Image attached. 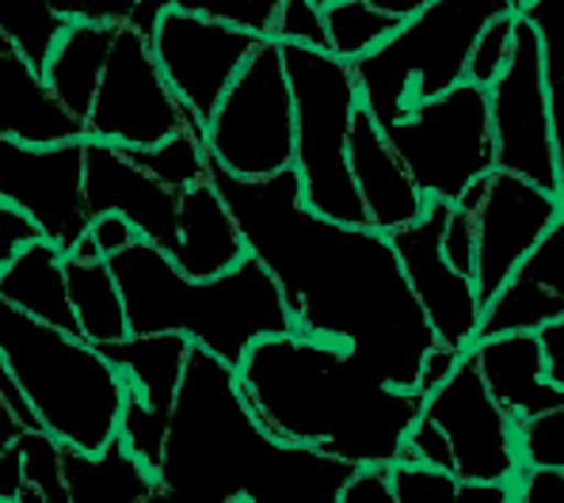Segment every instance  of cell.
<instances>
[{"instance_id":"1","label":"cell","mask_w":564,"mask_h":503,"mask_svg":"<svg viewBox=\"0 0 564 503\" xmlns=\"http://www.w3.org/2000/svg\"><path fill=\"white\" fill-rule=\"evenodd\" d=\"M206 179L234 214L245 252L275 278L294 332L339 343L389 385L416 390L435 336L389 237L313 214L294 168L240 179L206 156Z\"/></svg>"},{"instance_id":"2","label":"cell","mask_w":564,"mask_h":503,"mask_svg":"<svg viewBox=\"0 0 564 503\" xmlns=\"http://www.w3.org/2000/svg\"><path fill=\"white\" fill-rule=\"evenodd\" d=\"M359 466L282 442L237 390L234 367L210 351H187L156 461L161 503H336Z\"/></svg>"},{"instance_id":"3","label":"cell","mask_w":564,"mask_h":503,"mask_svg":"<svg viewBox=\"0 0 564 503\" xmlns=\"http://www.w3.org/2000/svg\"><path fill=\"white\" fill-rule=\"evenodd\" d=\"M237 390L275 439L313 447L347 466L401 461L423 393L397 390L362 359L302 332L263 336L245 351Z\"/></svg>"},{"instance_id":"4","label":"cell","mask_w":564,"mask_h":503,"mask_svg":"<svg viewBox=\"0 0 564 503\" xmlns=\"http://www.w3.org/2000/svg\"><path fill=\"white\" fill-rule=\"evenodd\" d=\"M107 267L119 283L130 336H187L195 348L210 351L234 370L256 340L294 328L275 278L248 252L221 275L191 278L156 244L138 237L115 252Z\"/></svg>"},{"instance_id":"5","label":"cell","mask_w":564,"mask_h":503,"mask_svg":"<svg viewBox=\"0 0 564 503\" xmlns=\"http://www.w3.org/2000/svg\"><path fill=\"white\" fill-rule=\"evenodd\" d=\"M0 359L35 424L62 447L93 453L115 439L127 378L93 343L0 298Z\"/></svg>"},{"instance_id":"6","label":"cell","mask_w":564,"mask_h":503,"mask_svg":"<svg viewBox=\"0 0 564 503\" xmlns=\"http://www.w3.org/2000/svg\"><path fill=\"white\" fill-rule=\"evenodd\" d=\"M500 12H511V0H427L375 51L351 62L359 107L378 127H389L466 80L473 39Z\"/></svg>"},{"instance_id":"7","label":"cell","mask_w":564,"mask_h":503,"mask_svg":"<svg viewBox=\"0 0 564 503\" xmlns=\"http://www.w3.org/2000/svg\"><path fill=\"white\" fill-rule=\"evenodd\" d=\"M282 46L290 100H294V164L302 203L313 214L344 226H367L359 192L347 168V134L359 111L351 65L313 46Z\"/></svg>"},{"instance_id":"8","label":"cell","mask_w":564,"mask_h":503,"mask_svg":"<svg viewBox=\"0 0 564 503\" xmlns=\"http://www.w3.org/2000/svg\"><path fill=\"white\" fill-rule=\"evenodd\" d=\"M203 145L218 168L263 179L294 164V100L275 39H260L234 85L203 127Z\"/></svg>"},{"instance_id":"9","label":"cell","mask_w":564,"mask_h":503,"mask_svg":"<svg viewBox=\"0 0 564 503\" xmlns=\"http://www.w3.org/2000/svg\"><path fill=\"white\" fill-rule=\"evenodd\" d=\"M381 134L427 199L454 206L473 179L492 172L488 96L473 80L416 103L404 119L381 127Z\"/></svg>"},{"instance_id":"10","label":"cell","mask_w":564,"mask_h":503,"mask_svg":"<svg viewBox=\"0 0 564 503\" xmlns=\"http://www.w3.org/2000/svg\"><path fill=\"white\" fill-rule=\"evenodd\" d=\"M519 15V12H516ZM488 96V130H492V168L522 176L530 184L564 195V145L550 107V88L542 73L538 31L519 15L511 57Z\"/></svg>"},{"instance_id":"11","label":"cell","mask_w":564,"mask_h":503,"mask_svg":"<svg viewBox=\"0 0 564 503\" xmlns=\"http://www.w3.org/2000/svg\"><path fill=\"white\" fill-rule=\"evenodd\" d=\"M184 127L203 130L172 96L161 65L149 51V39L130 23L119 28L93 107L85 114V138L119 145V150H145Z\"/></svg>"},{"instance_id":"12","label":"cell","mask_w":564,"mask_h":503,"mask_svg":"<svg viewBox=\"0 0 564 503\" xmlns=\"http://www.w3.org/2000/svg\"><path fill=\"white\" fill-rule=\"evenodd\" d=\"M256 43H260V35H252V31H240L234 23L210 20L198 12H180V8L161 12L149 31V51L161 65L172 96L187 107V114L198 127H206V119L226 96V88L234 85Z\"/></svg>"},{"instance_id":"13","label":"cell","mask_w":564,"mask_h":503,"mask_svg":"<svg viewBox=\"0 0 564 503\" xmlns=\"http://www.w3.org/2000/svg\"><path fill=\"white\" fill-rule=\"evenodd\" d=\"M423 416L446 435L454 477L477 484H508L519 469L511 416L485 390L469 354L423 397Z\"/></svg>"},{"instance_id":"14","label":"cell","mask_w":564,"mask_h":503,"mask_svg":"<svg viewBox=\"0 0 564 503\" xmlns=\"http://www.w3.org/2000/svg\"><path fill=\"white\" fill-rule=\"evenodd\" d=\"M85 138L62 145H23L0 138V199L20 206L39 233L69 252L88 229L85 218Z\"/></svg>"},{"instance_id":"15","label":"cell","mask_w":564,"mask_h":503,"mask_svg":"<svg viewBox=\"0 0 564 503\" xmlns=\"http://www.w3.org/2000/svg\"><path fill=\"white\" fill-rule=\"evenodd\" d=\"M446 214H451V203L427 199L416 221H409V226L393 229L386 237L393 244L412 298L420 302L423 317H427L435 343L451 351H469L473 336H477L480 302L477 291H473V278L458 275L443 260V249H438Z\"/></svg>"},{"instance_id":"16","label":"cell","mask_w":564,"mask_h":503,"mask_svg":"<svg viewBox=\"0 0 564 503\" xmlns=\"http://www.w3.org/2000/svg\"><path fill=\"white\" fill-rule=\"evenodd\" d=\"M564 218V195L530 184L522 176L492 168L485 199L473 210L477 255H473V291L485 305L500 283L519 267V260Z\"/></svg>"},{"instance_id":"17","label":"cell","mask_w":564,"mask_h":503,"mask_svg":"<svg viewBox=\"0 0 564 503\" xmlns=\"http://www.w3.org/2000/svg\"><path fill=\"white\" fill-rule=\"evenodd\" d=\"M85 218L122 214L141 241L156 244L164 255L180 244V192L141 172L119 145L85 138Z\"/></svg>"},{"instance_id":"18","label":"cell","mask_w":564,"mask_h":503,"mask_svg":"<svg viewBox=\"0 0 564 503\" xmlns=\"http://www.w3.org/2000/svg\"><path fill=\"white\" fill-rule=\"evenodd\" d=\"M564 218L542 241L519 260V267L500 283V291L480 305L477 336H503V332H538L550 320H564Z\"/></svg>"},{"instance_id":"19","label":"cell","mask_w":564,"mask_h":503,"mask_svg":"<svg viewBox=\"0 0 564 503\" xmlns=\"http://www.w3.org/2000/svg\"><path fill=\"white\" fill-rule=\"evenodd\" d=\"M347 168H351V184L359 192L367 226L378 233H393V229L409 226L427 206V195L412 184L404 164L389 150L381 127L362 107L355 111L351 134H347Z\"/></svg>"},{"instance_id":"20","label":"cell","mask_w":564,"mask_h":503,"mask_svg":"<svg viewBox=\"0 0 564 503\" xmlns=\"http://www.w3.org/2000/svg\"><path fill=\"white\" fill-rule=\"evenodd\" d=\"M469 362L477 367L485 390L511 419L538 416L545 408H561L564 385L545 378L542 351L534 332H503L469 343Z\"/></svg>"},{"instance_id":"21","label":"cell","mask_w":564,"mask_h":503,"mask_svg":"<svg viewBox=\"0 0 564 503\" xmlns=\"http://www.w3.org/2000/svg\"><path fill=\"white\" fill-rule=\"evenodd\" d=\"M0 138L23 145H62L85 138V122L57 103L43 69L31 65L4 35H0Z\"/></svg>"},{"instance_id":"22","label":"cell","mask_w":564,"mask_h":503,"mask_svg":"<svg viewBox=\"0 0 564 503\" xmlns=\"http://www.w3.org/2000/svg\"><path fill=\"white\" fill-rule=\"evenodd\" d=\"M169 260L191 278H214L245 260L240 229L210 179L180 192V244Z\"/></svg>"},{"instance_id":"23","label":"cell","mask_w":564,"mask_h":503,"mask_svg":"<svg viewBox=\"0 0 564 503\" xmlns=\"http://www.w3.org/2000/svg\"><path fill=\"white\" fill-rule=\"evenodd\" d=\"M0 298L23 309L28 317L43 320V325L80 336L69 291H65V252L50 244L46 237L28 241L0 267Z\"/></svg>"},{"instance_id":"24","label":"cell","mask_w":564,"mask_h":503,"mask_svg":"<svg viewBox=\"0 0 564 503\" xmlns=\"http://www.w3.org/2000/svg\"><path fill=\"white\" fill-rule=\"evenodd\" d=\"M62 481L65 503H145L156 489V473L122 447L119 435L93 453L62 447Z\"/></svg>"},{"instance_id":"25","label":"cell","mask_w":564,"mask_h":503,"mask_svg":"<svg viewBox=\"0 0 564 503\" xmlns=\"http://www.w3.org/2000/svg\"><path fill=\"white\" fill-rule=\"evenodd\" d=\"M127 378V390H134L149 408L172 412V401L184 382L191 340L176 332H149V336H122V340L99 343L96 348Z\"/></svg>"},{"instance_id":"26","label":"cell","mask_w":564,"mask_h":503,"mask_svg":"<svg viewBox=\"0 0 564 503\" xmlns=\"http://www.w3.org/2000/svg\"><path fill=\"white\" fill-rule=\"evenodd\" d=\"M115 31L107 23H65V31L57 35L54 51L43 62V80L46 88L57 96V103L85 122L93 96L104 77L107 54H111Z\"/></svg>"},{"instance_id":"27","label":"cell","mask_w":564,"mask_h":503,"mask_svg":"<svg viewBox=\"0 0 564 503\" xmlns=\"http://www.w3.org/2000/svg\"><path fill=\"white\" fill-rule=\"evenodd\" d=\"M65 291H69V305H73V317H77L80 340L99 348V343L130 336L119 283H115L107 260H77V255H65Z\"/></svg>"},{"instance_id":"28","label":"cell","mask_w":564,"mask_h":503,"mask_svg":"<svg viewBox=\"0 0 564 503\" xmlns=\"http://www.w3.org/2000/svg\"><path fill=\"white\" fill-rule=\"evenodd\" d=\"M401 23L393 15H386L370 0H336L325 8V31H328V54H336L339 62H359L362 54H370L386 35Z\"/></svg>"},{"instance_id":"29","label":"cell","mask_w":564,"mask_h":503,"mask_svg":"<svg viewBox=\"0 0 564 503\" xmlns=\"http://www.w3.org/2000/svg\"><path fill=\"white\" fill-rule=\"evenodd\" d=\"M169 8L210 15V20L234 23V28H240V31H252V35L268 39L271 35V23H275L279 0H138L134 15H130V28L141 31V35L149 39L156 15L169 12Z\"/></svg>"},{"instance_id":"30","label":"cell","mask_w":564,"mask_h":503,"mask_svg":"<svg viewBox=\"0 0 564 503\" xmlns=\"http://www.w3.org/2000/svg\"><path fill=\"white\" fill-rule=\"evenodd\" d=\"M141 172H149L153 179H161L172 192H184V187L206 179V145L203 130H176L164 142L145 145V150H122Z\"/></svg>"},{"instance_id":"31","label":"cell","mask_w":564,"mask_h":503,"mask_svg":"<svg viewBox=\"0 0 564 503\" xmlns=\"http://www.w3.org/2000/svg\"><path fill=\"white\" fill-rule=\"evenodd\" d=\"M62 31L65 20L50 8V0H0V35L39 69Z\"/></svg>"},{"instance_id":"32","label":"cell","mask_w":564,"mask_h":503,"mask_svg":"<svg viewBox=\"0 0 564 503\" xmlns=\"http://www.w3.org/2000/svg\"><path fill=\"white\" fill-rule=\"evenodd\" d=\"M511 427H516L519 466L564 469V404L538 412V416L511 419Z\"/></svg>"},{"instance_id":"33","label":"cell","mask_w":564,"mask_h":503,"mask_svg":"<svg viewBox=\"0 0 564 503\" xmlns=\"http://www.w3.org/2000/svg\"><path fill=\"white\" fill-rule=\"evenodd\" d=\"M164 431H169V412L149 408L134 390H127V397H122V412H119V427H115V435H119L122 447L134 453L141 466L156 469V461H161V447H164Z\"/></svg>"},{"instance_id":"34","label":"cell","mask_w":564,"mask_h":503,"mask_svg":"<svg viewBox=\"0 0 564 503\" xmlns=\"http://www.w3.org/2000/svg\"><path fill=\"white\" fill-rule=\"evenodd\" d=\"M20 458H23V484L39 492L46 503H65V481H62V442L54 435L28 427L20 435Z\"/></svg>"},{"instance_id":"35","label":"cell","mask_w":564,"mask_h":503,"mask_svg":"<svg viewBox=\"0 0 564 503\" xmlns=\"http://www.w3.org/2000/svg\"><path fill=\"white\" fill-rule=\"evenodd\" d=\"M516 23L519 15L516 12H500L480 28V35L473 39L469 46V62H466V80L473 85L488 88L496 80V73L508 65L511 57V43H516Z\"/></svg>"},{"instance_id":"36","label":"cell","mask_w":564,"mask_h":503,"mask_svg":"<svg viewBox=\"0 0 564 503\" xmlns=\"http://www.w3.org/2000/svg\"><path fill=\"white\" fill-rule=\"evenodd\" d=\"M275 43L313 46V51H328V31H325V8L313 0H279L271 35Z\"/></svg>"},{"instance_id":"37","label":"cell","mask_w":564,"mask_h":503,"mask_svg":"<svg viewBox=\"0 0 564 503\" xmlns=\"http://www.w3.org/2000/svg\"><path fill=\"white\" fill-rule=\"evenodd\" d=\"M438 249H443V260L451 263L458 275L473 278V255H477V226H473V214L451 206L443 221V237H438Z\"/></svg>"},{"instance_id":"38","label":"cell","mask_w":564,"mask_h":503,"mask_svg":"<svg viewBox=\"0 0 564 503\" xmlns=\"http://www.w3.org/2000/svg\"><path fill=\"white\" fill-rule=\"evenodd\" d=\"M401 461H416V466H431V469H443V473H454V461H451V447H446V435L431 424L427 416L412 419L409 435H404V450Z\"/></svg>"},{"instance_id":"39","label":"cell","mask_w":564,"mask_h":503,"mask_svg":"<svg viewBox=\"0 0 564 503\" xmlns=\"http://www.w3.org/2000/svg\"><path fill=\"white\" fill-rule=\"evenodd\" d=\"M65 23H107V28H127L138 0H50Z\"/></svg>"},{"instance_id":"40","label":"cell","mask_w":564,"mask_h":503,"mask_svg":"<svg viewBox=\"0 0 564 503\" xmlns=\"http://www.w3.org/2000/svg\"><path fill=\"white\" fill-rule=\"evenodd\" d=\"M511 503H564V469L519 466L508 481Z\"/></svg>"},{"instance_id":"41","label":"cell","mask_w":564,"mask_h":503,"mask_svg":"<svg viewBox=\"0 0 564 503\" xmlns=\"http://www.w3.org/2000/svg\"><path fill=\"white\" fill-rule=\"evenodd\" d=\"M336 503H397L393 484H389V469H381V466L355 469Z\"/></svg>"},{"instance_id":"42","label":"cell","mask_w":564,"mask_h":503,"mask_svg":"<svg viewBox=\"0 0 564 503\" xmlns=\"http://www.w3.org/2000/svg\"><path fill=\"white\" fill-rule=\"evenodd\" d=\"M88 237H93V244H96V252L104 255V260H111L115 252H122L127 244H134L138 241V233H134V226H130L122 214H96V218H88V229H85Z\"/></svg>"},{"instance_id":"43","label":"cell","mask_w":564,"mask_h":503,"mask_svg":"<svg viewBox=\"0 0 564 503\" xmlns=\"http://www.w3.org/2000/svg\"><path fill=\"white\" fill-rule=\"evenodd\" d=\"M35 237H43L35 221H31L28 214L20 210V206L0 199V267H4V263L12 260V255L20 252L23 244L35 241Z\"/></svg>"},{"instance_id":"44","label":"cell","mask_w":564,"mask_h":503,"mask_svg":"<svg viewBox=\"0 0 564 503\" xmlns=\"http://www.w3.org/2000/svg\"><path fill=\"white\" fill-rule=\"evenodd\" d=\"M466 351H451V348H431L427 354H423V362H420V378H416V393H423L427 397L431 390H435L438 382H443L446 374L454 370V362L462 359Z\"/></svg>"},{"instance_id":"45","label":"cell","mask_w":564,"mask_h":503,"mask_svg":"<svg viewBox=\"0 0 564 503\" xmlns=\"http://www.w3.org/2000/svg\"><path fill=\"white\" fill-rule=\"evenodd\" d=\"M538 351H542V367L545 378L553 385H564V370H561V340H564V320H550V325L538 328Z\"/></svg>"},{"instance_id":"46","label":"cell","mask_w":564,"mask_h":503,"mask_svg":"<svg viewBox=\"0 0 564 503\" xmlns=\"http://www.w3.org/2000/svg\"><path fill=\"white\" fill-rule=\"evenodd\" d=\"M23 431H28V424H23V419L15 416V412L8 408L4 401H0V453H4L8 447H15Z\"/></svg>"},{"instance_id":"47","label":"cell","mask_w":564,"mask_h":503,"mask_svg":"<svg viewBox=\"0 0 564 503\" xmlns=\"http://www.w3.org/2000/svg\"><path fill=\"white\" fill-rule=\"evenodd\" d=\"M370 4L381 8V12H386V15H393L397 23H404V20H409V15H416L420 8L427 4V0H370Z\"/></svg>"},{"instance_id":"48","label":"cell","mask_w":564,"mask_h":503,"mask_svg":"<svg viewBox=\"0 0 564 503\" xmlns=\"http://www.w3.org/2000/svg\"><path fill=\"white\" fill-rule=\"evenodd\" d=\"M20 503H46V500L39 496V492H31L28 484H23V492H20Z\"/></svg>"},{"instance_id":"49","label":"cell","mask_w":564,"mask_h":503,"mask_svg":"<svg viewBox=\"0 0 564 503\" xmlns=\"http://www.w3.org/2000/svg\"><path fill=\"white\" fill-rule=\"evenodd\" d=\"M530 0H511V12H519V8H527Z\"/></svg>"},{"instance_id":"50","label":"cell","mask_w":564,"mask_h":503,"mask_svg":"<svg viewBox=\"0 0 564 503\" xmlns=\"http://www.w3.org/2000/svg\"><path fill=\"white\" fill-rule=\"evenodd\" d=\"M313 4H317V8H328V4H336V0H313Z\"/></svg>"},{"instance_id":"51","label":"cell","mask_w":564,"mask_h":503,"mask_svg":"<svg viewBox=\"0 0 564 503\" xmlns=\"http://www.w3.org/2000/svg\"><path fill=\"white\" fill-rule=\"evenodd\" d=\"M0 503H20V500H0Z\"/></svg>"},{"instance_id":"52","label":"cell","mask_w":564,"mask_h":503,"mask_svg":"<svg viewBox=\"0 0 564 503\" xmlns=\"http://www.w3.org/2000/svg\"><path fill=\"white\" fill-rule=\"evenodd\" d=\"M234 503H248V500H234Z\"/></svg>"}]
</instances>
